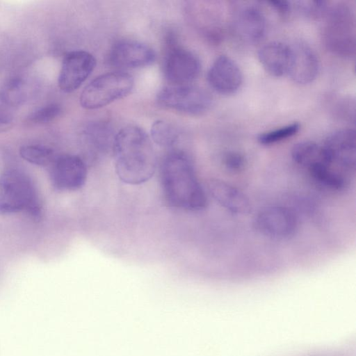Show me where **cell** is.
<instances>
[{
  "label": "cell",
  "mask_w": 356,
  "mask_h": 356,
  "mask_svg": "<svg viewBox=\"0 0 356 356\" xmlns=\"http://www.w3.org/2000/svg\"><path fill=\"white\" fill-rule=\"evenodd\" d=\"M161 181L164 197L171 207L192 211L207 207V195L185 152L174 151L164 158Z\"/></svg>",
  "instance_id": "6da1fadb"
},
{
  "label": "cell",
  "mask_w": 356,
  "mask_h": 356,
  "mask_svg": "<svg viewBox=\"0 0 356 356\" xmlns=\"http://www.w3.org/2000/svg\"><path fill=\"white\" fill-rule=\"evenodd\" d=\"M115 169L119 179L130 185L148 181L156 170V158L147 134L136 126L122 129L114 137L112 147Z\"/></svg>",
  "instance_id": "7a4b0ae2"
},
{
  "label": "cell",
  "mask_w": 356,
  "mask_h": 356,
  "mask_svg": "<svg viewBox=\"0 0 356 356\" xmlns=\"http://www.w3.org/2000/svg\"><path fill=\"white\" fill-rule=\"evenodd\" d=\"M26 211L40 213L38 193L31 179L24 172L10 169L0 175V213Z\"/></svg>",
  "instance_id": "3957f363"
},
{
  "label": "cell",
  "mask_w": 356,
  "mask_h": 356,
  "mask_svg": "<svg viewBox=\"0 0 356 356\" xmlns=\"http://www.w3.org/2000/svg\"><path fill=\"white\" fill-rule=\"evenodd\" d=\"M133 86L134 79L127 73L104 74L86 86L80 96V104L86 109L99 108L125 97Z\"/></svg>",
  "instance_id": "277c9868"
},
{
  "label": "cell",
  "mask_w": 356,
  "mask_h": 356,
  "mask_svg": "<svg viewBox=\"0 0 356 356\" xmlns=\"http://www.w3.org/2000/svg\"><path fill=\"white\" fill-rule=\"evenodd\" d=\"M324 40L327 49L336 55L350 57L355 45V19L349 7L339 5L327 11Z\"/></svg>",
  "instance_id": "5b68a950"
},
{
  "label": "cell",
  "mask_w": 356,
  "mask_h": 356,
  "mask_svg": "<svg viewBox=\"0 0 356 356\" xmlns=\"http://www.w3.org/2000/svg\"><path fill=\"white\" fill-rule=\"evenodd\" d=\"M156 100L163 107L191 115L204 113L212 101L207 91L190 85L165 87L158 93Z\"/></svg>",
  "instance_id": "8992f818"
},
{
  "label": "cell",
  "mask_w": 356,
  "mask_h": 356,
  "mask_svg": "<svg viewBox=\"0 0 356 356\" xmlns=\"http://www.w3.org/2000/svg\"><path fill=\"white\" fill-rule=\"evenodd\" d=\"M255 229L263 236L285 239L294 235L298 229V219L289 209L270 206L261 210L254 220Z\"/></svg>",
  "instance_id": "52a82bcc"
},
{
  "label": "cell",
  "mask_w": 356,
  "mask_h": 356,
  "mask_svg": "<svg viewBox=\"0 0 356 356\" xmlns=\"http://www.w3.org/2000/svg\"><path fill=\"white\" fill-rule=\"evenodd\" d=\"M322 147L330 164L349 176L354 172L355 132L353 129H343L332 133Z\"/></svg>",
  "instance_id": "ba28073f"
},
{
  "label": "cell",
  "mask_w": 356,
  "mask_h": 356,
  "mask_svg": "<svg viewBox=\"0 0 356 356\" xmlns=\"http://www.w3.org/2000/svg\"><path fill=\"white\" fill-rule=\"evenodd\" d=\"M96 65L95 57L88 51L75 50L67 53L62 62L58 79L65 92L76 90L90 75Z\"/></svg>",
  "instance_id": "9c48e42d"
},
{
  "label": "cell",
  "mask_w": 356,
  "mask_h": 356,
  "mask_svg": "<svg viewBox=\"0 0 356 356\" xmlns=\"http://www.w3.org/2000/svg\"><path fill=\"white\" fill-rule=\"evenodd\" d=\"M50 177L53 185L61 191H76L86 183L87 168L78 156L64 154L56 156L51 164Z\"/></svg>",
  "instance_id": "30bf717a"
},
{
  "label": "cell",
  "mask_w": 356,
  "mask_h": 356,
  "mask_svg": "<svg viewBox=\"0 0 356 356\" xmlns=\"http://www.w3.org/2000/svg\"><path fill=\"white\" fill-rule=\"evenodd\" d=\"M200 63L191 51L179 47H172L164 62L167 79L174 86L188 85L198 76Z\"/></svg>",
  "instance_id": "8fae6325"
},
{
  "label": "cell",
  "mask_w": 356,
  "mask_h": 356,
  "mask_svg": "<svg viewBox=\"0 0 356 356\" xmlns=\"http://www.w3.org/2000/svg\"><path fill=\"white\" fill-rule=\"evenodd\" d=\"M210 86L222 95L235 93L243 82L242 72L238 65L225 55L218 56L207 73Z\"/></svg>",
  "instance_id": "7c38bea8"
},
{
  "label": "cell",
  "mask_w": 356,
  "mask_h": 356,
  "mask_svg": "<svg viewBox=\"0 0 356 356\" xmlns=\"http://www.w3.org/2000/svg\"><path fill=\"white\" fill-rule=\"evenodd\" d=\"M156 58L154 51L145 44L134 40H120L110 52L112 65L124 68H138L152 64Z\"/></svg>",
  "instance_id": "4fadbf2b"
},
{
  "label": "cell",
  "mask_w": 356,
  "mask_h": 356,
  "mask_svg": "<svg viewBox=\"0 0 356 356\" xmlns=\"http://www.w3.org/2000/svg\"><path fill=\"white\" fill-rule=\"evenodd\" d=\"M232 26L236 35L246 42L259 41L266 33V19L262 12L254 6L237 8L232 19Z\"/></svg>",
  "instance_id": "5bb4252c"
},
{
  "label": "cell",
  "mask_w": 356,
  "mask_h": 356,
  "mask_svg": "<svg viewBox=\"0 0 356 356\" xmlns=\"http://www.w3.org/2000/svg\"><path fill=\"white\" fill-rule=\"evenodd\" d=\"M291 65L288 75L298 84H307L316 77L319 63L314 51L306 44L296 42L290 45Z\"/></svg>",
  "instance_id": "9a60e30c"
},
{
  "label": "cell",
  "mask_w": 356,
  "mask_h": 356,
  "mask_svg": "<svg viewBox=\"0 0 356 356\" xmlns=\"http://www.w3.org/2000/svg\"><path fill=\"white\" fill-rule=\"evenodd\" d=\"M208 189L214 200L231 213L245 215L250 212L249 198L232 184L214 178L209 181Z\"/></svg>",
  "instance_id": "2e32d148"
},
{
  "label": "cell",
  "mask_w": 356,
  "mask_h": 356,
  "mask_svg": "<svg viewBox=\"0 0 356 356\" xmlns=\"http://www.w3.org/2000/svg\"><path fill=\"white\" fill-rule=\"evenodd\" d=\"M259 62L270 75L280 77L288 74L291 60L290 45L281 42H271L264 45L258 52Z\"/></svg>",
  "instance_id": "e0dca14e"
},
{
  "label": "cell",
  "mask_w": 356,
  "mask_h": 356,
  "mask_svg": "<svg viewBox=\"0 0 356 356\" xmlns=\"http://www.w3.org/2000/svg\"><path fill=\"white\" fill-rule=\"evenodd\" d=\"M27 97V87L24 80L13 77L6 81L0 88V102L3 106H19Z\"/></svg>",
  "instance_id": "ac0fdd59"
},
{
  "label": "cell",
  "mask_w": 356,
  "mask_h": 356,
  "mask_svg": "<svg viewBox=\"0 0 356 356\" xmlns=\"http://www.w3.org/2000/svg\"><path fill=\"white\" fill-rule=\"evenodd\" d=\"M323 156L322 146L312 141L298 143L293 145L291 151L293 161L305 169L320 160Z\"/></svg>",
  "instance_id": "d6986e66"
},
{
  "label": "cell",
  "mask_w": 356,
  "mask_h": 356,
  "mask_svg": "<svg viewBox=\"0 0 356 356\" xmlns=\"http://www.w3.org/2000/svg\"><path fill=\"white\" fill-rule=\"evenodd\" d=\"M19 154L26 161L39 166L51 165L56 157L52 149L42 145L22 146Z\"/></svg>",
  "instance_id": "ffe728a7"
},
{
  "label": "cell",
  "mask_w": 356,
  "mask_h": 356,
  "mask_svg": "<svg viewBox=\"0 0 356 356\" xmlns=\"http://www.w3.org/2000/svg\"><path fill=\"white\" fill-rule=\"evenodd\" d=\"M150 134L156 144L165 147L174 145L179 138L178 131L163 120H156L152 124Z\"/></svg>",
  "instance_id": "44dd1931"
},
{
  "label": "cell",
  "mask_w": 356,
  "mask_h": 356,
  "mask_svg": "<svg viewBox=\"0 0 356 356\" xmlns=\"http://www.w3.org/2000/svg\"><path fill=\"white\" fill-rule=\"evenodd\" d=\"M300 124L293 122L282 127L259 134L258 142L264 145H270L283 141L296 135L300 129Z\"/></svg>",
  "instance_id": "7402d4cb"
},
{
  "label": "cell",
  "mask_w": 356,
  "mask_h": 356,
  "mask_svg": "<svg viewBox=\"0 0 356 356\" xmlns=\"http://www.w3.org/2000/svg\"><path fill=\"white\" fill-rule=\"evenodd\" d=\"M89 143L96 149L104 150L110 145L113 147L114 138L108 127L104 124H92L86 131Z\"/></svg>",
  "instance_id": "603a6c76"
},
{
  "label": "cell",
  "mask_w": 356,
  "mask_h": 356,
  "mask_svg": "<svg viewBox=\"0 0 356 356\" xmlns=\"http://www.w3.org/2000/svg\"><path fill=\"white\" fill-rule=\"evenodd\" d=\"M61 112L60 106L57 104H50L38 108L27 118L28 122L33 124L49 122L58 117Z\"/></svg>",
  "instance_id": "cb8c5ba5"
},
{
  "label": "cell",
  "mask_w": 356,
  "mask_h": 356,
  "mask_svg": "<svg viewBox=\"0 0 356 356\" xmlns=\"http://www.w3.org/2000/svg\"><path fill=\"white\" fill-rule=\"evenodd\" d=\"M298 10L309 17H318L327 13V5L323 1H298Z\"/></svg>",
  "instance_id": "d4e9b609"
},
{
  "label": "cell",
  "mask_w": 356,
  "mask_h": 356,
  "mask_svg": "<svg viewBox=\"0 0 356 356\" xmlns=\"http://www.w3.org/2000/svg\"><path fill=\"white\" fill-rule=\"evenodd\" d=\"M222 164L229 171L237 173L245 168L246 160L239 152L230 151L226 152L222 157Z\"/></svg>",
  "instance_id": "484cf974"
},
{
  "label": "cell",
  "mask_w": 356,
  "mask_h": 356,
  "mask_svg": "<svg viewBox=\"0 0 356 356\" xmlns=\"http://www.w3.org/2000/svg\"><path fill=\"white\" fill-rule=\"evenodd\" d=\"M267 3L277 13L284 15L288 14L291 8V3L286 1H269Z\"/></svg>",
  "instance_id": "4316f807"
},
{
  "label": "cell",
  "mask_w": 356,
  "mask_h": 356,
  "mask_svg": "<svg viewBox=\"0 0 356 356\" xmlns=\"http://www.w3.org/2000/svg\"><path fill=\"white\" fill-rule=\"evenodd\" d=\"M11 121V115L3 106H0V126L6 125Z\"/></svg>",
  "instance_id": "83f0119b"
}]
</instances>
